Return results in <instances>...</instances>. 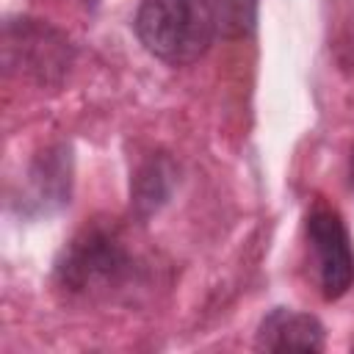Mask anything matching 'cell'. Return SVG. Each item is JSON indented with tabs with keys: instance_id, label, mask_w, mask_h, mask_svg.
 <instances>
[{
	"instance_id": "9c48e42d",
	"label": "cell",
	"mask_w": 354,
	"mask_h": 354,
	"mask_svg": "<svg viewBox=\"0 0 354 354\" xmlns=\"http://www.w3.org/2000/svg\"><path fill=\"white\" fill-rule=\"evenodd\" d=\"M348 183L354 188V149H351V158H348Z\"/></svg>"
},
{
	"instance_id": "6da1fadb",
	"label": "cell",
	"mask_w": 354,
	"mask_h": 354,
	"mask_svg": "<svg viewBox=\"0 0 354 354\" xmlns=\"http://www.w3.org/2000/svg\"><path fill=\"white\" fill-rule=\"evenodd\" d=\"M136 274V257L116 227L91 221L58 252L53 279L72 296H108Z\"/></svg>"
},
{
	"instance_id": "52a82bcc",
	"label": "cell",
	"mask_w": 354,
	"mask_h": 354,
	"mask_svg": "<svg viewBox=\"0 0 354 354\" xmlns=\"http://www.w3.org/2000/svg\"><path fill=\"white\" fill-rule=\"evenodd\" d=\"M177 185V163L169 152H152L130 180V205L136 218L147 221L155 216L174 194Z\"/></svg>"
},
{
	"instance_id": "8992f818",
	"label": "cell",
	"mask_w": 354,
	"mask_h": 354,
	"mask_svg": "<svg viewBox=\"0 0 354 354\" xmlns=\"http://www.w3.org/2000/svg\"><path fill=\"white\" fill-rule=\"evenodd\" d=\"M254 346L260 351H324L326 329L310 313L274 307L263 315L254 335Z\"/></svg>"
},
{
	"instance_id": "3957f363",
	"label": "cell",
	"mask_w": 354,
	"mask_h": 354,
	"mask_svg": "<svg viewBox=\"0 0 354 354\" xmlns=\"http://www.w3.org/2000/svg\"><path fill=\"white\" fill-rule=\"evenodd\" d=\"M3 50L8 69H19L39 83H58L72 64L69 39L58 28L30 17L6 19Z\"/></svg>"
},
{
	"instance_id": "ba28073f",
	"label": "cell",
	"mask_w": 354,
	"mask_h": 354,
	"mask_svg": "<svg viewBox=\"0 0 354 354\" xmlns=\"http://www.w3.org/2000/svg\"><path fill=\"white\" fill-rule=\"evenodd\" d=\"M216 14V30L224 39H246L257 28L260 0H210Z\"/></svg>"
},
{
	"instance_id": "7a4b0ae2",
	"label": "cell",
	"mask_w": 354,
	"mask_h": 354,
	"mask_svg": "<svg viewBox=\"0 0 354 354\" xmlns=\"http://www.w3.org/2000/svg\"><path fill=\"white\" fill-rule=\"evenodd\" d=\"M133 28L144 50L171 66L199 61L218 33L210 0H141Z\"/></svg>"
},
{
	"instance_id": "277c9868",
	"label": "cell",
	"mask_w": 354,
	"mask_h": 354,
	"mask_svg": "<svg viewBox=\"0 0 354 354\" xmlns=\"http://www.w3.org/2000/svg\"><path fill=\"white\" fill-rule=\"evenodd\" d=\"M324 299H340L354 285V246L337 210L315 205L304 221Z\"/></svg>"
},
{
	"instance_id": "5b68a950",
	"label": "cell",
	"mask_w": 354,
	"mask_h": 354,
	"mask_svg": "<svg viewBox=\"0 0 354 354\" xmlns=\"http://www.w3.org/2000/svg\"><path fill=\"white\" fill-rule=\"evenodd\" d=\"M72 194V152L66 144H53L36 155L28 169L25 194H19V213L47 216L69 202Z\"/></svg>"
}]
</instances>
